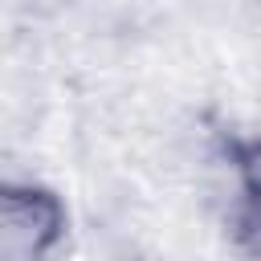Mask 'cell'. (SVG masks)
<instances>
[{"label": "cell", "instance_id": "cell-1", "mask_svg": "<svg viewBox=\"0 0 261 261\" xmlns=\"http://www.w3.org/2000/svg\"><path fill=\"white\" fill-rule=\"evenodd\" d=\"M61 204L41 188L8 184L0 196V261H45L61 237Z\"/></svg>", "mask_w": 261, "mask_h": 261}, {"label": "cell", "instance_id": "cell-2", "mask_svg": "<svg viewBox=\"0 0 261 261\" xmlns=\"http://www.w3.org/2000/svg\"><path fill=\"white\" fill-rule=\"evenodd\" d=\"M241 232L249 249L261 257V139L241 159Z\"/></svg>", "mask_w": 261, "mask_h": 261}]
</instances>
